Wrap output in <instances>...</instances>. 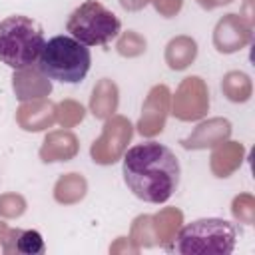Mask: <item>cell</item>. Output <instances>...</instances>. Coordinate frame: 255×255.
<instances>
[{"instance_id":"9","label":"cell","mask_w":255,"mask_h":255,"mask_svg":"<svg viewBox=\"0 0 255 255\" xmlns=\"http://www.w3.org/2000/svg\"><path fill=\"white\" fill-rule=\"evenodd\" d=\"M167 106H169V90L165 86L151 88V92L143 104V114L137 124V129L141 135H155L163 129Z\"/></svg>"},{"instance_id":"14","label":"cell","mask_w":255,"mask_h":255,"mask_svg":"<svg viewBox=\"0 0 255 255\" xmlns=\"http://www.w3.org/2000/svg\"><path fill=\"white\" fill-rule=\"evenodd\" d=\"M118 108V88L112 80H102L92 94L90 100V110L96 118H110Z\"/></svg>"},{"instance_id":"21","label":"cell","mask_w":255,"mask_h":255,"mask_svg":"<svg viewBox=\"0 0 255 255\" xmlns=\"http://www.w3.org/2000/svg\"><path fill=\"white\" fill-rule=\"evenodd\" d=\"M58 116H60V122L64 126H74V124L82 122L84 108L76 102H64V104H60V114Z\"/></svg>"},{"instance_id":"10","label":"cell","mask_w":255,"mask_h":255,"mask_svg":"<svg viewBox=\"0 0 255 255\" xmlns=\"http://www.w3.org/2000/svg\"><path fill=\"white\" fill-rule=\"evenodd\" d=\"M231 133V124L227 120L221 118H213L209 122H203L197 126V129L181 139V145L185 149H203V147H211V145H219L223 143Z\"/></svg>"},{"instance_id":"22","label":"cell","mask_w":255,"mask_h":255,"mask_svg":"<svg viewBox=\"0 0 255 255\" xmlns=\"http://www.w3.org/2000/svg\"><path fill=\"white\" fill-rule=\"evenodd\" d=\"M233 215L235 219L239 221H245V223H251L253 221V199L249 195H239L233 199Z\"/></svg>"},{"instance_id":"7","label":"cell","mask_w":255,"mask_h":255,"mask_svg":"<svg viewBox=\"0 0 255 255\" xmlns=\"http://www.w3.org/2000/svg\"><path fill=\"white\" fill-rule=\"evenodd\" d=\"M207 108H209V98H207V90L201 78L197 76L187 78L179 86V92L173 100V114L179 120L189 122V120L201 118L207 112Z\"/></svg>"},{"instance_id":"11","label":"cell","mask_w":255,"mask_h":255,"mask_svg":"<svg viewBox=\"0 0 255 255\" xmlns=\"http://www.w3.org/2000/svg\"><path fill=\"white\" fill-rule=\"evenodd\" d=\"M12 80H14L16 98L22 100V102L24 100H40V98H44V96H48L52 92L50 78H46L34 66L18 70Z\"/></svg>"},{"instance_id":"4","label":"cell","mask_w":255,"mask_h":255,"mask_svg":"<svg viewBox=\"0 0 255 255\" xmlns=\"http://www.w3.org/2000/svg\"><path fill=\"white\" fill-rule=\"evenodd\" d=\"M42 28L28 16L16 14L0 22V62L14 68H30L38 62L44 48Z\"/></svg>"},{"instance_id":"15","label":"cell","mask_w":255,"mask_h":255,"mask_svg":"<svg viewBox=\"0 0 255 255\" xmlns=\"http://www.w3.org/2000/svg\"><path fill=\"white\" fill-rule=\"evenodd\" d=\"M197 56V44L187 38L179 36L173 38L165 48V62L171 70H185Z\"/></svg>"},{"instance_id":"26","label":"cell","mask_w":255,"mask_h":255,"mask_svg":"<svg viewBox=\"0 0 255 255\" xmlns=\"http://www.w3.org/2000/svg\"><path fill=\"white\" fill-rule=\"evenodd\" d=\"M199 4H201V6H203V4H205V0H199Z\"/></svg>"},{"instance_id":"20","label":"cell","mask_w":255,"mask_h":255,"mask_svg":"<svg viewBox=\"0 0 255 255\" xmlns=\"http://www.w3.org/2000/svg\"><path fill=\"white\" fill-rule=\"evenodd\" d=\"M118 52L122 56H139L141 52H145V40L141 36H137L135 32L128 30L120 40H118Z\"/></svg>"},{"instance_id":"23","label":"cell","mask_w":255,"mask_h":255,"mask_svg":"<svg viewBox=\"0 0 255 255\" xmlns=\"http://www.w3.org/2000/svg\"><path fill=\"white\" fill-rule=\"evenodd\" d=\"M24 211V199L20 195H2L0 197V213L14 217Z\"/></svg>"},{"instance_id":"17","label":"cell","mask_w":255,"mask_h":255,"mask_svg":"<svg viewBox=\"0 0 255 255\" xmlns=\"http://www.w3.org/2000/svg\"><path fill=\"white\" fill-rule=\"evenodd\" d=\"M243 157V147L241 143L235 141H227L223 145H219L213 155H211V167L219 177H227L239 163Z\"/></svg>"},{"instance_id":"1","label":"cell","mask_w":255,"mask_h":255,"mask_svg":"<svg viewBox=\"0 0 255 255\" xmlns=\"http://www.w3.org/2000/svg\"><path fill=\"white\" fill-rule=\"evenodd\" d=\"M128 189L141 201L165 203L179 185V159L157 141H145L129 147L122 165Z\"/></svg>"},{"instance_id":"25","label":"cell","mask_w":255,"mask_h":255,"mask_svg":"<svg viewBox=\"0 0 255 255\" xmlns=\"http://www.w3.org/2000/svg\"><path fill=\"white\" fill-rule=\"evenodd\" d=\"M149 0H120V4H122V8L124 10H141L145 4H147Z\"/></svg>"},{"instance_id":"3","label":"cell","mask_w":255,"mask_h":255,"mask_svg":"<svg viewBox=\"0 0 255 255\" xmlns=\"http://www.w3.org/2000/svg\"><path fill=\"white\" fill-rule=\"evenodd\" d=\"M92 64L90 48L78 42L72 36H54L50 38L36 62L38 70L50 78L58 80L62 84H78L86 78Z\"/></svg>"},{"instance_id":"13","label":"cell","mask_w":255,"mask_h":255,"mask_svg":"<svg viewBox=\"0 0 255 255\" xmlns=\"http://www.w3.org/2000/svg\"><path fill=\"white\" fill-rule=\"evenodd\" d=\"M76 151H78V141H76L74 133H70V131H54L44 139V145L40 149V157L46 163H50V161H66V159L74 157Z\"/></svg>"},{"instance_id":"18","label":"cell","mask_w":255,"mask_h":255,"mask_svg":"<svg viewBox=\"0 0 255 255\" xmlns=\"http://www.w3.org/2000/svg\"><path fill=\"white\" fill-rule=\"evenodd\" d=\"M86 193V179L80 173H68L58 179L54 187V197L60 203H74Z\"/></svg>"},{"instance_id":"19","label":"cell","mask_w":255,"mask_h":255,"mask_svg":"<svg viewBox=\"0 0 255 255\" xmlns=\"http://www.w3.org/2000/svg\"><path fill=\"white\" fill-rule=\"evenodd\" d=\"M221 90L231 102H247L251 96V82L249 76L243 72H229L223 78Z\"/></svg>"},{"instance_id":"12","label":"cell","mask_w":255,"mask_h":255,"mask_svg":"<svg viewBox=\"0 0 255 255\" xmlns=\"http://www.w3.org/2000/svg\"><path fill=\"white\" fill-rule=\"evenodd\" d=\"M18 124L28 129V131H40L44 128H50L56 120V108L54 104L46 102V100H36L32 104H24L20 110H18V116H16Z\"/></svg>"},{"instance_id":"8","label":"cell","mask_w":255,"mask_h":255,"mask_svg":"<svg viewBox=\"0 0 255 255\" xmlns=\"http://www.w3.org/2000/svg\"><path fill=\"white\" fill-rule=\"evenodd\" d=\"M249 40H251V24L237 14L223 16L213 30V44L217 52L223 54L241 50L243 46L249 44Z\"/></svg>"},{"instance_id":"16","label":"cell","mask_w":255,"mask_h":255,"mask_svg":"<svg viewBox=\"0 0 255 255\" xmlns=\"http://www.w3.org/2000/svg\"><path fill=\"white\" fill-rule=\"evenodd\" d=\"M4 253H44V241L38 231H22V229H12L8 237H4Z\"/></svg>"},{"instance_id":"24","label":"cell","mask_w":255,"mask_h":255,"mask_svg":"<svg viewBox=\"0 0 255 255\" xmlns=\"http://www.w3.org/2000/svg\"><path fill=\"white\" fill-rule=\"evenodd\" d=\"M153 4H155V10L161 12L163 16H173L179 12L183 0H153Z\"/></svg>"},{"instance_id":"6","label":"cell","mask_w":255,"mask_h":255,"mask_svg":"<svg viewBox=\"0 0 255 255\" xmlns=\"http://www.w3.org/2000/svg\"><path fill=\"white\" fill-rule=\"evenodd\" d=\"M131 137V124L126 118H112L104 126V133L98 141L92 145V157L96 163L108 165L118 161V157L124 153L126 143Z\"/></svg>"},{"instance_id":"2","label":"cell","mask_w":255,"mask_h":255,"mask_svg":"<svg viewBox=\"0 0 255 255\" xmlns=\"http://www.w3.org/2000/svg\"><path fill=\"white\" fill-rule=\"evenodd\" d=\"M237 231L233 223L217 217H205L183 225L171 243L163 245L169 253L179 255H229L235 249Z\"/></svg>"},{"instance_id":"5","label":"cell","mask_w":255,"mask_h":255,"mask_svg":"<svg viewBox=\"0 0 255 255\" xmlns=\"http://www.w3.org/2000/svg\"><path fill=\"white\" fill-rule=\"evenodd\" d=\"M66 30L84 46H106L120 34L122 22L102 2L86 0L70 14Z\"/></svg>"}]
</instances>
